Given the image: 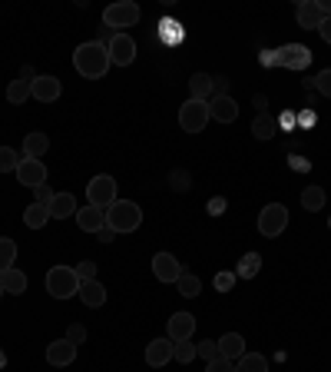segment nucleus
I'll use <instances>...</instances> for the list:
<instances>
[{"instance_id":"1","label":"nucleus","mask_w":331,"mask_h":372,"mask_svg":"<svg viewBox=\"0 0 331 372\" xmlns=\"http://www.w3.org/2000/svg\"><path fill=\"white\" fill-rule=\"evenodd\" d=\"M73 67H77V73L86 77V80L106 77V70H110V50H106V43H100V40L80 43L77 53H73Z\"/></svg>"},{"instance_id":"47","label":"nucleus","mask_w":331,"mask_h":372,"mask_svg":"<svg viewBox=\"0 0 331 372\" xmlns=\"http://www.w3.org/2000/svg\"><path fill=\"white\" fill-rule=\"evenodd\" d=\"M172 183H176V190H186L189 180H186V173H172Z\"/></svg>"},{"instance_id":"21","label":"nucleus","mask_w":331,"mask_h":372,"mask_svg":"<svg viewBox=\"0 0 331 372\" xmlns=\"http://www.w3.org/2000/svg\"><path fill=\"white\" fill-rule=\"evenodd\" d=\"M77 197L73 193H57L50 203V219H67V217H77Z\"/></svg>"},{"instance_id":"45","label":"nucleus","mask_w":331,"mask_h":372,"mask_svg":"<svg viewBox=\"0 0 331 372\" xmlns=\"http://www.w3.org/2000/svg\"><path fill=\"white\" fill-rule=\"evenodd\" d=\"M318 33H321V40L325 43H331V17H325V23L318 27Z\"/></svg>"},{"instance_id":"48","label":"nucleus","mask_w":331,"mask_h":372,"mask_svg":"<svg viewBox=\"0 0 331 372\" xmlns=\"http://www.w3.org/2000/svg\"><path fill=\"white\" fill-rule=\"evenodd\" d=\"M279 124H281V126H295V116H291V114H281Z\"/></svg>"},{"instance_id":"31","label":"nucleus","mask_w":331,"mask_h":372,"mask_svg":"<svg viewBox=\"0 0 331 372\" xmlns=\"http://www.w3.org/2000/svg\"><path fill=\"white\" fill-rule=\"evenodd\" d=\"M176 286H179V296H186V300H196V296L202 292V279L192 276V273H182Z\"/></svg>"},{"instance_id":"32","label":"nucleus","mask_w":331,"mask_h":372,"mask_svg":"<svg viewBox=\"0 0 331 372\" xmlns=\"http://www.w3.org/2000/svg\"><path fill=\"white\" fill-rule=\"evenodd\" d=\"M13 259H17V243H13L11 236H0V273L11 269Z\"/></svg>"},{"instance_id":"49","label":"nucleus","mask_w":331,"mask_h":372,"mask_svg":"<svg viewBox=\"0 0 331 372\" xmlns=\"http://www.w3.org/2000/svg\"><path fill=\"white\" fill-rule=\"evenodd\" d=\"M262 63H275V50H265V53H262Z\"/></svg>"},{"instance_id":"15","label":"nucleus","mask_w":331,"mask_h":372,"mask_svg":"<svg viewBox=\"0 0 331 372\" xmlns=\"http://www.w3.org/2000/svg\"><path fill=\"white\" fill-rule=\"evenodd\" d=\"M192 332H196V319H192V312H176V316L169 319L166 339H172V342H189Z\"/></svg>"},{"instance_id":"3","label":"nucleus","mask_w":331,"mask_h":372,"mask_svg":"<svg viewBox=\"0 0 331 372\" xmlns=\"http://www.w3.org/2000/svg\"><path fill=\"white\" fill-rule=\"evenodd\" d=\"M47 292L53 300H70V296L80 292V279H77V273L70 266H53L47 273Z\"/></svg>"},{"instance_id":"41","label":"nucleus","mask_w":331,"mask_h":372,"mask_svg":"<svg viewBox=\"0 0 331 372\" xmlns=\"http://www.w3.org/2000/svg\"><path fill=\"white\" fill-rule=\"evenodd\" d=\"M232 286H235V273H219L215 276V290L219 292H229Z\"/></svg>"},{"instance_id":"8","label":"nucleus","mask_w":331,"mask_h":372,"mask_svg":"<svg viewBox=\"0 0 331 372\" xmlns=\"http://www.w3.org/2000/svg\"><path fill=\"white\" fill-rule=\"evenodd\" d=\"M106 50H110V63H116V67H130L136 60V40H133L130 33H113Z\"/></svg>"},{"instance_id":"35","label":"nucleus","mask_w":331,"mask_h":372,"mask_svg":"<svg viewBox=\"0 0 331 372\" xmlns=\"http://www.w3.org/2000/svg\"><path fill=\"white\" fill-rule=\"evenodd\" d=\"M206 372H235V362L225 359V356H215V359L206 362Z\"/></svg>"},{"instance_id":"34","label":"nucleus","mask_w":331,"mask_h":372,"mask_svg":"<svg viewBox=\"0 0 331 372\" xmlns=\"http://www.w3.org/2000/svg\"><path fill=\"white\" fill-rule=\"evenodd\" d=\"M199 352H196V346H192V339L189 342H176V352H172V362H182V366H189L192 359H196Z\"/></svg>"},{"instance_id":"5","label":"nucleus","mask_w":331,"mask_h":372,"mask_svg":"<svg viewBox=\"0 0 331 372\" xmlns=\"http://www.w3.org/2000/svg\"><path fill=\"white\" fill-rule=\"evenodd\" d=\"M86 203L90 207H100V209H110L116 203V180L106 173L93 176L90 186H86Z\"/></svg>"},{"instance_id":"9","label":"nucleus","mask_w":331,"mask_h":372,"mask_svg":"<svg viewBox=\"0 0 331 372\" xmlns=\"http://www.w3.org/2000/svg\"><path fill=\"white\" fill-rule=\"evenodd\" d=\"M275 63L288 67V70H305V67L311 63V50L308 47H301V43H288V47L275 50Z\"/></svg>"},{"instance_id":"7","label":"nucleus","mask_w":331,"mask_h":372,"mask_svg":"<svg viewBox=\"0 0 331 372\" xmlns=\"http://www.w3.org/2000/svg\"><path fill=\"white\" fill-rule=\"evenodd\" d=\"M285 226H288V209L281 207V203H269V207L259 213V233L262 236H281L285 233Z\"/></svg>"},{"instance_id":"16","label":"nucleus","mask_w":331,"mask_h":372,"mask_svg":"<svg viewBox=\"0 0 331 372\" xmlns=\"http://www.w3.org/2000/svg\"><path fill=\"white\" fill-rule=\"evenodd\" d=\"M77 226L83 229V233H100L103 226H106V209H100V207H80L77 209Z\"/></svg>"},{"instance_id":"24","label":"nucleus","mask_w":331,"mask_h":372,"mask_svg":"<svg viewBox=\"0 0 331 372\" xmlns=\"http://www.w3.org/2000/svg\"><path fill=\"white\" fill-rule=\"evenodd\" d=\"M47 150H50V140H47V133H37V130H33V133L23 136V156H27V160H40Z\"/></svg>"},{"instance_id":"50","label":"nucleus","mask_w":331,"mask_h":372,"mask_svg":"<svg viewBox=\"0 0 331 372\" xmlns=\"http://www.w3.org/2000/svg\"><path fill=\"white\" fill-rule=\"evenodd\" d=\"M4 366H7V356H4V349H0V369H4Z\"/></svg>"},{"instance_id":"27","label":"nucleus","mask_w":331,"mask_h":372,"mask_svg":"<svg viewBox=\"0 0 331 372\" xmlns=\"http://www.w3.org/2000/svg\"><path fill=\"white\" fill-rule=\"evenodd\" d=\"M235 372H269V359L259 352H245L242 359H235Z\"/></svg>"},{"instance_id":"30","label":"nucleus","mask_w":331,"mask_h":372,"mask_svg":"<svg viewBox=\"0 0 331 372\" xmlns=\"http://www.w3.org/2000/svg\"><path fill=\"white\" fill-rule=\"evenodd\" d=\"M33 97V80H13L11 87H7V100H11V104H23V100H30Z\"/></svg>"},{"instance_id":"23","label":"nucleus","mask_w":331,"mask_h":372,"mask_svg":"<svg viewBox=\"0 0 331 372\" xmlns=\"http://www.w3.org/2000/svg\"><path fill=\"white\" fill-rule=\"evenodd\" d=\"M189 100H202V104H209V100H212V77H209V73H192Z\"/></svg>"},{"instance_id":"14","label":"nucleus","mask_w":331,"mask_h":372,"mask_svg":"<svg viewBox=\"0 0 331 372\" xmlns=\"http://www.w3.org/2000/svg\"><path fill=\"white\" fill-rule=\"evenodd\" d=\"M295 17H298V27H305V31H318L321 23H325V17H328V13L321 11L318 0H301L298 11H295Z\"/></svg>"},{"instance_id":"4","label":"nucleus","mask_w":331,"mask_h":372,"mask_svg":"<svg viewBox=\"0 0 331 372\" xmlns=\"http://www.w3.org/2000/svg\"><path fill=\"white\" fill-rule=\"evenodd\" d=\"M133 23H140V4H133V0H120V4H110L106 11H103V27H133Z\"/></svg>"},{"instance_id":"46","label":"nucleus","mask_w":331,"mask_h":372,"mask_svg":"<svg viewBox=\"0 0 331 372\" xmlns=\"http://www.w3.org/2000/svg\"><path fill=\"white\" fill-rule=\"evenodd\" d=\"M96 236H100V243H113V236H116V233H113L110 226H103L100 233H96Z\"/></svg>"},{"instance_id":"19","label":"nucleus","mask_w":331,"mask_h":372,"mask_svg":"<svg viewBox=\"0 0 331 372\" xmlns=\"http://www.w3.org/2000/svg\"><path fill=\"white\" fill-rule=\"evenodd\" d=\"M83 300V306H90V310H100L103 302H106V286H103L100 279H90V283H80V292H77Z\"/></svg>"},{"instance_id":"37","label":"nucleus","mask_w":331,"mask_h":372,"mask_svg":"<svg viewBox=\"0 0 331 372\" xmlns=\"http://www.w3.org/2000/svg\"><path fill=\"white\" fill-rule=\"evenodd\" d=\"M73 273H77V279H80V283H90V279H96V263H90V259H86V263H80Z\"/></svg>"},{"instance_id":"40","label":"nucleus","mask_w":331,"mask_h":372,"mask_svg":"<svg viewBox=\"0 0 331 372\" xmlns=\"http://www.w3.org/2000/svg\"><path fill=\"white\" fill-rule=\"evenodd\" d=\"M315 87H318V93H325L331 100V70H321L318 77H315Z\"/></svg>"},{"instance_id":"22","label":"nucleus","mask_w":331,"mask_h":372,"mask_svg":"<svg viewBox=\"0 0 331 372\" xmlns=\"http://www.w3.org/2000/svg\"><path fill=\"white\" fill-rule=\"evenodd\" d=\"M219 356H225V359H242L245 356V339H242L239 332H225L219 339Z\"/></svg>"},{"instance_id":"17","label":"nucleus","mask_w":331,"mask_h":372,"mask_svg":"<svg viewBox=\"0 0 331 372\" xmlns=\"http://www.w3.org/2000/svg\"><path fill=\"white\" fill-rule=\"evenodd\" d=\"M172 352H176V342L172 339H152L146 346V362L152 369H162L166 362H172Z\"/></svg>"},{"instance_id":"36","label":"nucleus","mask_w":331,"mask_h":372,"mask_svg":"<svg viewBox=\"0 0 331 372\" xmlns=\"http://www.w3.org/2000/svg\"><path fill=\"white\" fill-rule=\"evenodd\" d=\"M162 40H169V43H179L182 40V31H179V23L176 21H162Z\"/></svg>"},{"instance_id":"38","label":"nucleus","mask_w":331,"mask_h":372,"mask_svg":"<svg viewBox=\"0 0 331 372\" xmlns=\"http://www.w3.org/2000/svg\"><path fill=\"white\" fill-rule=\"evenodd\" d=\"M196 352H199L202 359L209 362V359H215V356H219V342H212V339H206V342H199V346H196Z\"/></svg>"},{"instance_id":"44","label":"nucleus","mask_w":331,"mask_h":372,"mask_svg":"<svg viewBox=\"0 0 331 372\" xmlns=\"http://www.w3.org/2000/svg\"><path fill=\"white\" fill-rule=\"evenodd\" d=\"M288 166H291V170H301V173H308V170H311V163H308V160H301V156H291Z\"/></svg>"},{"instance_id":"20","label":"nucleus","mask_w":331,"mask_h":372,"mask_svg":"<svg viewBox=\"0 0 331 372\" xmlns=\"http://www.w3.org/2000/svg\"><path fill=\"white\" fill-rule=\"evenodd\" d=\"M0 286H4V292H11V296H21V292H27V273L17 266L4 269L0 273Z\"/></svg>"},{"instance_id":"33","label":"nucleus","mask_w":331,"mask_h":372,"mask_svg":"<svg viewBox=\"0 0 331 372\" xmlns=\"http://www.w3.org/2000/svg\"><path fill=\"white\" fill-rule=\"evenodd\" d=\"M17 166H21V156H17V150H11V146H0V173H17Z\"/></svg>"},{"instance_id":"10","label":"nucleus","mask_w":331,"mask_h":372,"mask_svg":"<svg viewBox=\"0 0 331 372\" xmlns=\"http://www.w3.org/2000/svg\"><path fill=\"white\" fill-rule=\"evenodd\" d=\"M152 273H156L159 283H179V276L186 269L179 266V259L172 256V253H156L152 256Z\"/></svg>"},{"instance_id":"29","label":"nucleus","mask_w":331,"mask_h":372,"mask_svg":"<svg viewBox=\"0 0 331 372\" xmlns=\"http://www.w3.org/2000/svg\"><path fill=\"white\" fill-rule=\"evenodd\" d=\"M23 223H27L30 229H43L47 223H50V209L40 207V203H30L27 213H23Z\"/></svg>"},{"instance_id":"42","label":"nucleus","mask_w":331,"mask_h":372,"mask_svg":"<svg viewBox=\"0 0 331 372\" xmlns=\"http://www.w3.org/2000/svg\"><path fill=\"white\" fill-rule=\"evenodd\" d=\"M67 339H70L73 346H80V342L86 339V329H83V326H70V332H67Z\"/></svg>"},{"instance_id":"28","label":"nucleus","mask_w":331,"mask_h":372,"mask_svg":"<svg viewBox=\"0 0 331 372\" xmlns=\"http://www.w3.org/2000/svg\"><path fill=\"white\" fill-rule=\"evenodd\" d=\"M259 269H262V256H259V253H245V256L239 259V266H235V279L259 276Z\"/></svg>"},{"instance_id":"26","label":"nucleus","mask_w":331,"mask_h":372,"mask_svg":"<svg viewBox=\"0 0 331 372\" xmlns=\"http://www.w3.org/2000/svg\"><path fill=\"white\" fill-rule=\"evenodd\" d=\"M325 199H328L325 186H305V193H301V207L308 209V213H318V209H325Z\"/></svg>"},{"instance_id":"18","label":"nucleus","mask_w":331,"mask_h":372,"mask_svg":"<svg viewBox=\"0 0 331 372\" xmlns=\"http://www.w3.org/2000/svg\"><path fill=\"white\" fill-rule=\"evenodd\" d=\"M73 359H77V346L70 339H53L47 346V362L50 366H70Z\"/></svg>"},{"instance_id":"6","label":"nucleus","mask_w":331,"mask_h":372,"mask_svg":"<svg viewBox=\"0 0 331 372\" xmlns=\"http://www.w3.org/2000/svg\"><path fill=\"white\" fill-rule=\"evenodd\" d=\"M209 120V104H202V100H186L179 106V126L186 133H202Z\"/></svg>"},{"instance_id":"43","label":"nucleus","mask_w":331,"mask_h":372,"mask_svg":"<svg viewBox=\"0 0 331 372\" xmlns=\"http://www.w3.org/2000/svg\"><path fill=\"white\" fill-rule=\"evenodd\" d=\"M225 213V199L222 197H212L209 199V217H222Z\"/></svg>"},{"instance_id":"25","label":"nucleus","mask_w":331,"mask_h":372,"mask_svg":"<svg viewBox=\"0 0 331 372\" xmlns=\"http://www.w3.org/2000/svg\"><path fill=\"white\" fill-rule=\"evenodd\" d=\"M252 133H255V140H271V136L279 133V120L269 114H259L252 120Z\"/></svg>"},{"instance_id":"11","label":"nucleus","mask_w":331,"mask_h":372,"mask_svg":"<svg viewBox=\"0 0 331 372\" xmlns=\"http://www.w3.org/2000/svg\"><path fill=\"white\" fill-rule=\"evenodd\" d=\"M209 116L219 120V124H235L239 120V104L232 100L229 93H215L209 100Z\"/></svg>"},{"instance_id":"12","label":"nucleus","mask_w":331,"mask_h":372,"mask_svg":"<svg viewBox=\"0 0 331 372\" xmlns=\"http://www.w3.org/2000/svg\"><path fill=\"white\" fill-rule=\"evenodd\" d=\"M17 180H21V186H30V190L43 186L47 183V166H43V160H27L23 156L21 166H17Z\"/></svg>"},{"instance_id":"2","label":"nucleus","mask_w":331,"mask_h":372,"mask_svg":"<svg viewBox=\"0 0 331 372\" xmlns=\"http://www.w3.org/2000/svg\"><path fill=\"white\" fill-rule=\"evenodd\" d=\"M142 223V209L133 203V199H116L110 209H106V226L113 233H136Z\"/></svg>"},{"instance_id":"13","label":"nucleus","mask_w":331,"mask_h":372,"mask_svg":"<svg viewBox=\"0 0 331 372\" xmlns=\"http://www.w3.org/2000/svg\"><path fill=\"white\" fill-rule=\"evenodd\" d=\"M60 93H63L60 77H50V73L33 77V100H40V104H53V100H60Z\"/></svg>"},{"instance_id":"51","label":"nucleus","mask_w":331,"mask_h":372,"mask_svg":"<svg viewBox=\"0 0 331 372\" xmlns=\"http://www.w3.org/2000/svg\"><path fill=\"white\" fill-rule=\"evenodd\" d=\"M0 296H4V286H0Z\"/></svg>"},{"instance_id":"39","label":"nucleus","mask_w":331,"mask_h":372,"mask_svg":"<svg viewBox=\"0 0 331 372\" xmlns=\"http://www.w3.org/2000/svg\"><path fill=\"white\" fill-rule=\"evenodd\" d=\"M33 197H37V203H40V207L50 209V203H53V197H57V193H53L50 186L43 183V186H37V190H33Z\"/></svg>"}]
</instances>
